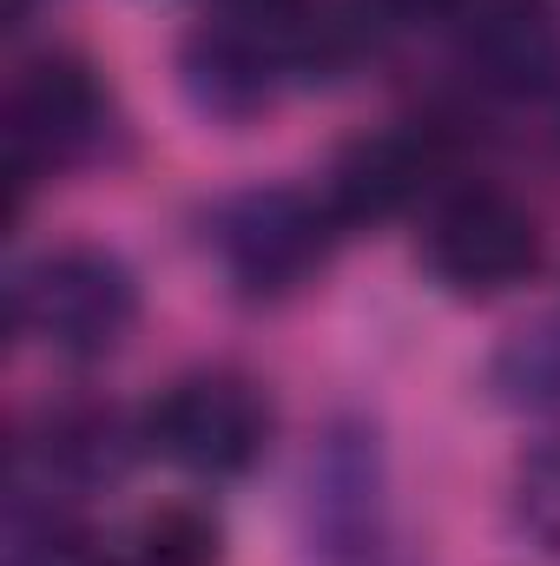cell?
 I'll list each match as a JSON object with an SVG mask.
<instances>
[{
    "label": "cell",
    "mask_w": 560,
    "mask_h": 566,
    "mask_svg": "<svg viewBox=\"0 0 560 566\" xmlns=\"http://www.w3.org/2000/svg\"><path fill=\"white\" fill-rule=\"evenodd\" d=\"M7 316L20 336L46 343L53 356L93 363V356H113L126 343V329L139 323V283L113 251L66 244V251L33 258L27 271H13Z\"/></svg>",
    "instance_id": "6da1fadb"
},
{
    "label": "cell",
    "mask_w": 560,
    "mask_h": 566,
    "mask_svg": "<svg viewBox=\"0 0 560 566\" xmlns=\"http://www.w3.org/2000/svg\"><path fill=\"white\" fill-rule=\"evenodd\" d=\"M343 238L336 211L297 185H258L238 191L211 211L205 244L225 264V277L245 296H290L297 283H310L323 271L330 244Z\"/></svg>",
    "instance_id": "7a4b0ae2"
},
{
    "label": "cell",
    "mask_w": 560,
    "mask_h": 566,
    "mask_svg": "<svg viewBox=\"0 0 560 566\" xmlns=\"http://www.w3.org/2000/svg\"><path fill=\"white\" fill-rule=\"evenodd\" d=\"M310 554L317 566H416L390 534L383 448L356 422L330 428L310 454Z\"/></svg>",
    "instance_id": "3957f363"
},
{
    "label": "cell",
    "mask_w": 560,
    "mask_h": 566,
    "mask_svg": "<svg viewBox=\"0 0 560 566\" xmlns=\"http://www.w3.org/2000/svg\"><path fill=\"white\" fill-rule=\"evenodd\" d=\"M422 264L455 296H501L541 264V224L508 191H455L422 231Z\"/></svg>",
    "instance_id": "277c9868"
},
{
    "label": "cell",
    "mask_w": 560,
    "mask_h": 566,
    "mask_svg": "<svg viewBox=\"0 0 560 566\" xmlns=\"http://www.w3.org/2000/svg\"><path fill=\"white\" fill-rule=\"evenodd\" d=\"M265 428H271V416H265L251 382H238V376H185L152 402L139 441L152 454H165L172 468H185V474L231 481V474H245L258 461Z\"/></svg>",
    "instance_id": "5b68a950"
},
{
    "label": "cell",
    "mask_w": 560,
    "mask_h": 566,
    "mask_svg": "<svg viewBox=\"0 0 560 566\" xmlns=\"http://www.w3.org/2000/svg\"><path fill=\"white\" fill-rule=\"evenodd\" d=\"M106 133V93L100 80L53 53L40 66H27V80L13 86V126H7V145H13V211L33 185V171H53V165H73L80 151H93Z\"/></svg>",
    "instance_id": "8992f818"
},
{
    "label": "cell",
    "mask_w": 560,
    "mask_h": 566,
    "mask_svg": "<svg viewBox=\"0 0 560 566\" xmlns=\"http://www.w3.org/2000/svg\"><path fill=\"white\" fill-rule=\"evenodd\" d=\"M455 53L501 99H560V27L548 0H462Z\"/></svg>",
    "instance_id": "52a82bcc"
},
{
    "label": "cell",
    "mask_w": 560,
    "mask_h": 566,
    "mask_svg": "<svg viewBox=\"0 0 560 566\" xmlns=\"http://www.w3.org/2000/svg\"><path fill=\"white\" fill-rule=\"evenodd\" d=\"M290 66L283 46L271 33L245 27V20H218V27H198L178 53V80L191 93V106L205 119H251L278 99V73Z\"/></svg>",
    "instance_id": "ba28073f"
},
{
    "label": "cell",
    "mask_w": 560,
    "mask_h": 566,
    "mask_svg": "<svg viewBox=\"0 0 560 566\" xmlns=\"http://www.w3.org/2000/svg\"><path fill=\"white\" fill-rule=\"evenodd\" d=\"M428 178H435V133L428 126L422 133H376V139H356L336 158L323 205L336 211L343 231L383 224V218L416 205L428 191Z\"/></svg>",
    "instance_id": "9c48e42d"
},
{
    "label": "cell",
    "mask_w": 560,
    "mask_h": 566,
    "mask_svg": "<svg viewBox=\"0 0 560 566\" xmlns=\"http://www.w3.org/2000/svg\"><path fill=\"white\" fill-rule=\"evenodd\" d=\"M488 389L501 409H560V316L515 329L495 349Z\"/></svg>",
    "instance_id": "30bf717a"
},
{
    "label": "cell",
    "mask_w": 560,
    "mask_h": 566,
    "mask_svg": "<svg viewBox=\"0 0 560 566\" xmlns=\"http://www.w3.org/2000/svg\"><path fill=\"white\" fill-rule=\"evenodd\" d=\"M133 566H218V527L198 507H158L133 534Z\"/></svg>",
    "instance_id": "8fae6325"
},
{
    "label": "cell",
    "mask_w": 560,
    "mask_h": 566,
    "mask_svg": "<svg viewBox=\"0 0 560 566\" xmlns=\"http://www.w3.org/2000/svg\"><path fill=\"white\" fill-rule=\"evenodd\" d=\"M515 514H521V534L541 554H560V434L521 454V468H515Z\"/></svg>",
    "instance_id": "7c38bea8"
},
{
    "label": "cell",
    "mask_w": 560,
    "mask_h": 566,
    "mask_svg": "<svg viewBox=\"0 0 560 566\" xmlns=\"http://www.w3.org/2000/svg\"><path fill=\"white\" fill-rule=\"evenodd\" d=\"M390 13H455L462 0H383Z\"/></svg>",
    "instance_id": "4fadbf2b"
}]
</instances>
